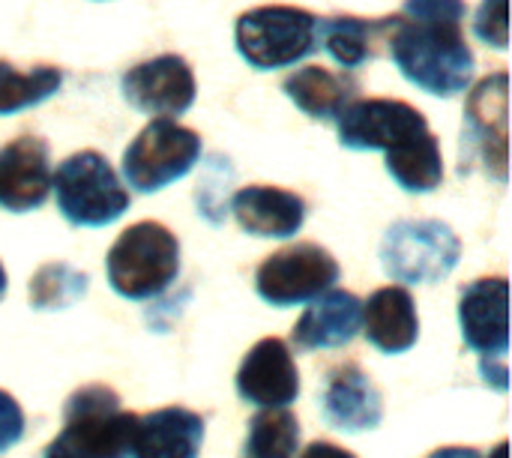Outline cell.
<instances>
[{
    "label": "cell",
    "instance_id": "obj_14",
    "mask_svg": "<svg viewBox=\"0 0 512 458\" xmlns=\"http://www.w3.org/2000/svg\"><path fill=\"white\" fill-rule=\"evenodd\" d=\"M51 192L48 144L36 135H21L0 147V207L27 213L45 204Z\"/></svg>",
    "mask_w": 512,
    "mask_h": 458
},
{
    "label": "cell",
    "instance_id": "obj_10",
    "mask_svg": "<svg viewBox=\"0 0 512 458\" xmlns=\"http://www.w3.org/2000/svg\"><path fill=\"white\" fill-rule=\"evenodd\" d=\"M123 99L141 111L171 120L174 114H186L195 105V72L180 54H159L123 72L120 78Z\"/></svg>",
    "mask_w": 512,
    "mask_h": 458
},
{
    "label": "cell",
    "instance_id": "obj_16",
    "mask_svg": "<svg viewBox=\"0 0 512 458\" xmlns=\"http://www.w3.org/2000/svg\"><path fill=\"white\" fill-rule=\"evenodd\" d=\"M204 420L189 408H162L138 417L132 432V458H198Z\"/></svg>",
    "mask_w": 512,
    "mask_h": 458
},
{
    "label": "cell",
    "instance_id": "obj_21",
    "mask_svg": "<svg viewBox=\"0 0 512 458\" xmlns=\"http://www.w3.org/2000/svg\"><path fill=\"white\" fill-rule=\"evenodd\" d=\"M282 90L312 120H336L342 108L357 99V81L324 66H303L291 72Z\"/></svg>",
    "mask_w": 512,
    "mask_h": 458
},
{
    "label": "cell",
    "instance_id": "obj_20",
    "mask_svg": "<svg viewBox=\"0 0 512 458\" xmlns=\"http://www.w3.org/2000/svg\"><path fill=\"white\" fill-rule=\"evenodd\" d=\"M393 27H396V15H384V18H360V15L318 18V45H324L339 66L357 69L366 60H375L381 54V45H387Z\"/></svg>",
    "mask_w": 512,
    "mask_h": 458
},
{
    "label": "cell",
    "instance_id": "obj_28",
    "mask_svg": "<svg viewBox=\"0 0 512 458\" xmlns=\"http://www.w3.org/2000/svg\"><path fill=\"white\" fill-rule=\"evenodd\" d=\"M300 458H357L351 456L348 450H342V447H336V444H327V441H318V444H312L306 453Z\"/></svg>",
    "mask_w": 512,
    "mask_h": 458
},
{
    "label": "cell",
    "instance_id": "obj_11",
    "mask_svg": "<svg viewBox=\"0 0 512 458\" xmlns=\"http://www.w3.org/2000/svg\"><path fill=\"white\" fill-rule=\"evenodd\" d=\"M507 96L510 75L495 72L483 78L465 102V147L477 156L489 177L507 183Z\"/></svg>",
    "mask_w": 512,
    "mask_h": 458
},
{
    "label": "cell",
    "instance_id": "obj_1",
    "mask_svg": "<svg viewBox=\"0 0 512 458\" xmlns=\"http://www.w3.org/2000/svg\"><path fill=\"white\" fill-rule=\"evenodd\" d=\"M465 0H405L387 51L399 72L432 96H459L474 78V51L465 39Z\"/></svg>",
    "mask_w": 512,
    "mask_h": 458
},
{
    "label": "cell",
    "instance_id": "obj_26",
    "mask_svg": "<svg viewBox=\"0 0 512 458\" xmlns=\"http://www.w3.org/2000/svg\"><path fill=\"white\" fill-rule=\"evenodd\" d=\"M474 33L480 42L504 51L507 48V0H483L474 18Z\"/></svg>",
    "mask_w": 512,
    "mask_h": 458
},
{
    "label": "cell",
    "instance_id": "obj_31",
    "mask_svg": "<svg viewBox=\"0 0 512 458\" xmlns=\"http://www.w3.org/2000/svg\"><path fill=\"white\" fill-rule=\"evenodd\" d=\"M6 294V273H3V264H0V297Z\"/></svg>",
    "mask_w": 512,
    "mask_h": 458
},
{
    "label": "cell",
    "instance_id": "obj_7",
    "mask_svg": "<svg viewBox=\"0 0 512 458\" xmlns=\"http://www.w3.org/2000/svg\"><path fill=\"white\" fill-rule=\"evenodd\" d=\"M201 159V138L198 132L153 117L135 141L123 153V177L135 192H159L174 180L186 177L195 162Z\"/></svg>",
    "mask_w": 512,
    "mask_h": 458
},
{
    "label": "cell",
    "instance_id": "obj_3",
    "mask_svg": "<svg viewBox=\"0 0 512 458\" xmlns=\"http://www.w3.org/2000/svg\"><path fill=\"white\" fill-rule=\"evenodd\" d=\"M240 57L258 69H282L318 51V15L288 3H267L243 12L234 27Z\"/></svg>",
    "mask_w": 512,
    "mask_h": 458
},
{
    "label": "cell",
    "instance_id": "obj_18",
    "mask_svg": "<svg viewBox=\"0 0 512 458\" xmlns=\"http://www.w3.org/2000/svg\"><path fill=\"white\" fill-rule=\"evenodd\" d=\"M324 417L342 432H366L381 426L384 402L378 387L357 366H339L324 390Z\"/></svg>",
    "mask_w": 512,
    "mask_h": 458
},
{
    "label": "cell",
    "instance_id": "obj_25",
    "mask_svg": "<svg viewBox=\"0 0 512 458\" xmlns=\"http://www.w3.org/2000/svg\"><path fill=\"white\" fill-rule=\"evenodd\" d=\"M87 273L57 261V264H45L36 270V276L30 279V303L42 312L51 309H66L72 303H78L87 294Z\"/></svg>",
    "mask_w": 512,
    "mask_h": 458
},
{
    "label": "cell",
    "instance_id": "obj_4",
    "mask_svg": "<svg viewBox=\"0 0 512 458\" xmlns=\"http://www.w3.org/2000/svg\"><path fill=\"white\" fill-rule=\"evenodd\" d=\"M105 270L120 297L153 300L180 273V243L165 225L138 222L114 240Z\"/></svg>",
    "mask_w": 512,
    "mask_h": 458
},
{
    "label": "cell",
    "instance_id": "obj_22",
    "mask_svg": "<svg viewBox=\"0 0 512 458\" xmlns=\"http://www.w3.org/2000/svg\"><path fill=\"white\" fill-rule=\"evenodd\" d=\"M387 171L405 192H435L444 180L441 141L432 135V129L402 141L387 153Z\"/></svg>",
    "mask_w": 512,
    "mask_h": 458
},
{
    "label": "cell",
    "instance_id": "obj_29",
    "mask_svg": "<svg viewBox=\"0 0 512 458\" xmlns=\"http://www.w3.org/2000/svg\"><path fill=\"white\" fill-rule=\"evenodd\" d=\"M429 458H480V453L471 447H444V450H435Z\"/></svg>",
    "mask_w": 512,
    "mask_h": 458
},
{
    "label": "cell",
    "instance_id": "obj_8",
    "mask_svg": "<svg viewBox=\"0 0 512 458\" xmlns=\"http://www.w3.org/2000/svg\"><path fill=\"white\" fill-rule=\"evenodd\" d=\"M336 282H339L336 258L315 243L288 246L270 255L255 273L258 297L279 309L312 303L321 294H327Z\"/></svg>",
    "mask_w": 512,
    "mask_h": 458
},
{
    "label": "cell",
    "instance_id": "obj_23",
    "mask_svg": "<svg viewBox=\"0 0 512 458\" xmlns=\"http://www.w3.org/2000/svg\"><path fill=\"white\" fill-rule=\"evenodd\" d=\"M63 84V72L57 66H36V69H15L9 60H0V114H18L36 108L39 102L51 99Z\"/></svg>",
    "mask_w": 512,
    "mask_h": 458
},
{
    "label": "cell",
    "instance_id": "obj_6",
    "mask_svg": "<svg viewBox=\"0 0 512 458\" xmlns=\"http://www.w3.org/2000/svg\"><path fill=\"white\" fill-rule=\"evenodd\" d=\"M462 255L456 231L438 219L396 222L381 243V264L390 279L405 285H432L447 279Z\"/></svg>",
    "mask_w": 512,
    "mask_h": 458
},
{
    "label": "cell",
    "instance_id": "obj_2",
    "mask_svg": "<svg viewBox=\"0 0 512 458\" xmlns=\"http://www.w3.org/2000/svg\"><path fill=\"white\" fill-rule=\"evenodd\" d=\"M138 417L120 408V396L102 384L72 393L63 432L45 447V458H126Z\"/></svg>",
    "mask_w": 512,
    "mask_h": 458
},
{
    "label": "cell",
    "instance_id": "obj_13",
    "mask_svg": "<svg viewBox=\"0 0 512 458\" xmlns=\"http://www.w3.org/2000/svg\"><path fill=\"white\" fill-rule=\"evenodd\" d=\"M237 393L258 408H288L300 396V372L282 339H261L240 363Z\"/></svg>",
    "mask_w": 512,
    "mask_h": 458
},
{
    "label": "cell",
    "instance_id": "obj_19",
    "mask_svg": "<svg viewBox=\"0 0 512 458\" xmlns=\"http://www.w3.org/2000/svg\"><path fill=\"white\" fill-rule=\"evenodd\" d=\"M363 333L381 354H405L417 345L420 336V318L414 297L399 288H381L369 297L363 306Z\"/></svg>",
    "mask_w": 512,
    "mask_h": 458
},
{
    "label": "cell",
    "instance_id": "obj_30",
    "mask_svg": "<svg viewBox=\"0 0 512 458\" xmlns=\"http://www.w3.org/2000/svg\"><path fill=\"white\" fill-rule=\"evenodd\" d=\"M489 458H507V444H498V450H495Z\"/></svg>",
    "mask_w": 512,
    "mask_h": 458
},
{
    "label": "cell",
    "instance_id": "obj_9",
    "mask_svg": "<svg viewBox=\"0 0 512 458\" xmlns=\"http://www.w3.org/2000/svg\"><path fill=\"white\" fill-rule=\"evenodd\" d=\"M336 126L342 147L390 153L402 141L426 132L429 120L402 99H354L342 108Z\"/></svg>",
    "mask_w": 512,
    "mask_h": 458
},
{
    "label": "cell",
    "instance_id": "obj_27",
    "mask_svg": "<svg viewBox=\"0 0 512 458\" xmlns=\"http://www.w3.org/2000/svg\"><path fill=\"white\" fill-rule=\"evenodd\" d=\"M24 435V411L21 405L0 390V453L15 447Z\"/></svg>",
    "mask_w": 512,
    "mask_h": 458
},
{
    "label": "cell",
    "instance_id": "obj_15",
    "mask_svg": "<svg viewBox=\"0 0 512 458\" xmlns=\"http://www.w3.org/2000/svg\"><path fill=\"white\" fill-rule=\"evenodd\" d=\"M234 219L255 237H294L306 222V201L279 186H246L231 198Z\"/></svg>",
    "mask_w": 512,
    "mask_h": 458
},
{
    "label": "cell",
    "instance_id": "obj_24",
    "mask_svg": "<svg viewBox=\"0 0 512 458\" xmlns=\"http://www.w3.org/2000/svg\"><path fill=\"white\" fill-rule=\"evenodd\" d=\"M300 423L285 408H267L252 417L240 458H297Z\"/></svg>",
    "mask_w": 512,
    "mask_h": 458
},
{
    "label": "cell",
    "instance_id": "obj_12",
    "mask_svg": "<svg viewBox=\"0 0 512 458\" xmlns=\"http://www.w3.org/2000/svg\"><path fill=\"white\" fill-rule=\"evenodd\" d=\"M462 339L483 360H504L510 348V285L504 276L477 279L459 300Z\"/></svg>",
    "mask_w": 512,
    "mask_h": 458
},
{
    "label": "cell",
    "instance_id": "obj_5",
    "mask_svg": "<svg viewBox=\"0 0 512 458\" xmlns=\"http://www.w3.org/2000/svg\"><path fill=\"white\" fill-rule=\"evenodd\" d=\"M51 189L57 195V210L75 228H102L129 210V192L111 162L96 150L63 159L51 174Z\"/></svg>",
    "mask_w": 512,
    "mask_h": 458
},
{
    "label": "cell",
    "instance_id": "obj_17",
    "mask_svg": "<svg viewBox=\"0 0 512 458\" xmlns=\"http://www.w3.org/2000/svg\"><path fill=\"white\" fill-rule=\"evenodd\" d=\"M363 324V303L348 291H327L321 294L303 318L294 324V345L300 351H327L348 345Z\"/></svg>",
    "mask_w": 512,
    "mask_h": 458
}]
</instances>
